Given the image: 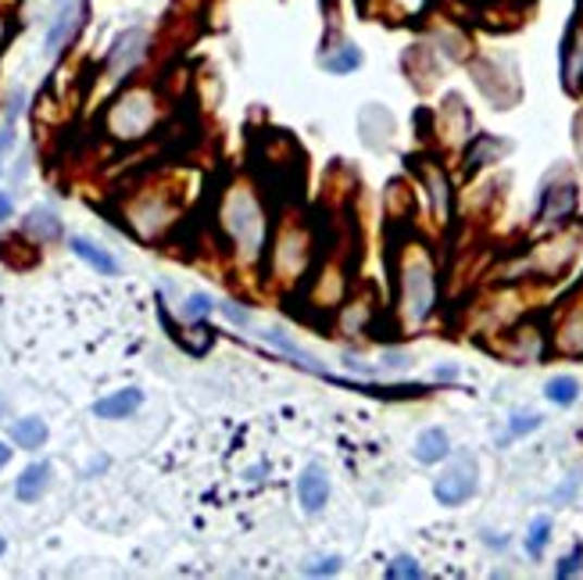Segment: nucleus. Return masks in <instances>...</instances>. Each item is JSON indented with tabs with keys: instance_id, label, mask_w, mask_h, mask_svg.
Masks as SVG:
<instances>
[{
	"instance_id": "nucleus-1",
	"label": "nucleus",
	"mask_w": 583,
	"mask_h": 580,
	"mask_svg": "<svg viewBox=\"0 0 583 580\" xmlns=\"http://www.w3.org/2000/svg\"><path fill=\"white\" fill-rule=\"evenodd\" d=\"M222 233L233 244L240 266H258L269 248V212L251 183H233L219 208Z\"/></svg>"
},
{
	"instance_id": "nucleus-40",
	"label": "nucleus",
	"mask_w": 583,
	"mask_h": 580,
	"mask_svg": "<svg viewBox=\"0 0 583 580\" xmlns=\"http://www.w3.org/2000/svg\"><path fill=\"white\" fill-rule=\"evenodd\" d=\"M0 40H4V22H0Z\"/></svg>"
},
{
	"instance_id": "nucleus-3",
	"label": "nucleus",
	"mask_w": 583,
	"mask_h": 580,
	"mask_svg": "<svg viewBox=\"0 0 583 580\" xmlns=\"http://www.w3.org/2000/svg\"><path fill=\"white\" fill-rule=\"evenodd\" d=\"M158 122V101L147 86H133V90L119 94L115 104L108 108V133L115 140H140L151 133Z\"/></svg>"
},
{
	"instance_id": "nucleus-30",
	"label": "nucleus",
	"mask_w": 583,
	"mask_h": 580,
	"mask_svg": "<svg viewBox=\"0 0 583 580\" xmlns=\"http://www.w3.org/2000/svg\"><path fill=\"white\" fill-rule=\"evenodd\" d=\"M340 555H322L319 563H312V566H305V573L308 577H330V573H337L340 570Z\"/></svg>"
},
{
	"instance_id": "nucleus-2",
	"label": "nucleus",
	"mask_w": 583,
	"mask_h": 580,
	"mask_svg": "<svg viewBox=\"0 0 583 580\" xmlns=\"http://www.w3.org/2000/svg\"><path fill=\"white\" fill-rule=\"evenodd\" d=\"M415 248L419 244H412V251L398 262V308L408 326H423L437 305V273H433L426 251Z\"/></svg>"
},
{
	"instance_id": "nucleus-33",
	"label": "nucleus",
	"mask_w": 583,
	"mask_h": 580,
	"mask_svg": "<svg viewBox=\"0 0 583 580\" xmlns=\"http://www.w3.org/2000/svg\"><path fill=\"white\" fill-rule=\"evenodd\" d=\"M576 488H580V473H573V477H569V480H566V484H562V488H558V491H555V502H569V498H573V495H576Z\"/></svg>"
},
{
	"instance_id": "nucleus-18",
	"label": "nucleus",
	"mask_w": 583,
	"mask_h": 580,
	"mask_svg": "<svg viewBox=\"0 0 583 580\" xmlns=\"http://www.w3.org/2000/svg\"><path fill=\"white\" fill-rule=\"evenodd\" d=\"M262 341H265V344H272V348H276V351L290 355V359H297V366H305L308 373H315V377H326V369L319 366V359H315V355H308V351L301 348V344H297V341H290V337H287V333H283V330H265V333H262Z\"/></svg>"
},
{
	"instance_id": "nucleus-6",
	"label": "nucleus",
	"mask_w": 583,
	"mask_h": 580,
	"mask_svg": "<svg viewBox=\"0 0 583 580\" xmlns=\"http://www.w3.org/2000/svg\"><path fill=\"white\" fill-rule=\"evenodd\" d=\"M576 201H580V194H576V183H573V180L558 183V187L548 180V183H544V187H541L537 222H541V226H562V222L573 219Z\"/></svg>"
},
{
	"instance_id": "nucleus-37",
	"label": "nucleus",
	"mask_w": 583,
	"mask_h": 580,
	"mask_svg": "<svg viewBox=\"0 0 583 580\" xmlns=\"http://www.w3.org/2000/svg\"><path fill=\"white\" fill-rule=\"evenodd\" d=\"M104 466H108V459H94V462H90V470H86V477H94L97 470H104Z\"/></svg>"
},
{
	"instance_id": "nucleus-35",
	"label": "nucleus",
	"mask_w": 583,
	"mask_h": 580,
	"mask_svg": "<svg viewBox=\"0 0 583 580\" xmlns=\"http://www.w3.org/2000/svg\"><path fill=\"white\" fill-rule=\"evenodd\" d=\"M433 380H458V366H441L437 373H433Z\"/></svg>"
},
{
	"instance_id": "nucleus-7",
	"label": "nucleus",
	"mask_w": 583,
	"mask_h": 580,
	"mask_svg": "<svg viewBox=\"0 0 583 580\" xmlns=\"http://www.w3.org/2000/svg\"><path fill=\"white\" fill-rule=\"evenodd\" d=\"M79 15H83V0H54L51 26H47L44 36V58H58L65 51V44L79 29Z\"/></svg>"
},
{
	"instance_id": "nucleus-38",
	"label": "nucleus",
	"mask_w": 583,
	"mask_h": 580,
	"mask_svg": "<svg viewBox=\"0 0 583 580\" xmlns=\"http://www.w3.org/2000/svg\"><path fill=\"white\" fill-rule=\"evenodd\" d=\"M398 4H405V8H423L426 0H398Z\"/></svg>"
},
{
	"instance_id": "nucleus-12",
	"label": "nucleus",
	"mask_w": 583,
	"mask_h": 580,
	"mask_svg": "<svg viewBox=\"0 0 583 580\" xmlns=\"http://www.w3.org/2000/svg\"><path fill=\"white\" fill-rule=\"evenodd\" d=\"M412 455H415V462H419V466H437V462H444V459H448V455H451V437H448V430H441V427L423 430V434L415 437Z\"/></svg>"
},
{
	"instance_id": "nucleus-15",
	"label": "nucleus",
	"mask_w": 583,
	"mask_h": 580,
	"mask_svg": "<svg viewBox=\"0 0 583 580\" xmlns=\"http://www.w3.org/2000/svg\"><path fill=\"white\" fill-rule=\"evenodd\" d=\"M51 462H29L26 470H22V477L15 480V498L18 502H36L47 491V484H51Z\"/></svg>"
},
{
	"instance_id": "nucleus-31",
	"label": "nucleus",
	"mask_w": 583,
	"mask_h": 580,
	"mask_svg": "<svg viewBox=\"0 0 583 580\" xmlns=\"http://www.w3.org/2000/svg\"><path fill=\"white\" fill-rule=\"evenodd\" d=\"M11 147H15V122H0V158H4Z\"/></svg>"
},
{
	"instance_id": "nucleus-34",
	"label": "nucleus",
	"mask_w": 583,
	"mask_h": 580,
	"mask_svg": "<svg viewBox=\"0 0 583 580\" xmlns=\"http://www.w3.org/2000/svg\"><path fill=\"white\" fill-rule=\"evenodd\" d=\"M11 208H15V205H11V197H8L4 190H0V222H8V219H11Z\"/></svg>"
},
{
	"instance_id": "nucleus-32",
	"label": "nucleus",
	"mask_w": 583,
	"mask_h": 580,
	"mask_svg": "<svg viewBox=\"0 0 583 580\" xmlns=\"http://www.w3.org/2000/svg\"><path fill=\"white\" fill-rule=\"evenodd\" d=\"M412 362H408V355L405 351H383V369H394V373H398V369H408Z\"/></svg>"
},
{
	"instance_id": "nucleus-36",
	"label": "nucleus",
	"mask_w": 583,
	"mask_h": 580,
	"mask_svg": "<svg viewBox=\"0 0 583 580\" xmlns=\"http://www.w3.org/2000/svg\"><path fill=\"white\" fill-rule=\"evenodd\" d=\"M11 462V448H8V444L4 441H0V470H4V466Z\"/></svg>"
},
{
	"instance_id": "nucleus-13",
	"label": "nucleus",
	"mask_w": 583,
	"mask_h": 580,
	"mask_svg": "<svg viewBox=\"0 0 583 580\" xmlns=\"http://www.w3.org/2000/svg\"><path fill=\"white\" fill-rule=\"evenodd\" d=\"M144 405V391L140 387H122L115 394H108V398L94 402V416L97 419H126L133 416L136 409Z\"/></svg>"
},
{
	"instance_id": "nucleus-19",
	"label": "nucleus",
	"mask_w": 583,
	"mask_h": 580,
	"mask_svg": "<svg viewBox=\"0 0 583 580\" xmlns=\"http://www.w3.org/2000/svg\"><path fill=\"white\" fill-rule=\"evenodd\" d=\"M322 69L333 72V76H351L355 69H362V47L355 44H340L322 58Z\"/></svg>"
},
{
	"instance_id": "nucleus-9",
	"label": "nucleus",
	"mask_w": 583,
	"mask_h": 580,
	"mask_svg": "<svg viewBox=\"0 0 583 580\" xmlns=\"http://www.w3.org/2000/svg\"><path fill=\"white\" fill-rule=\"evenodd\" d=\"M330 477L319 462H308L301 477H297V502H301L305 516H319L330 502Z\"/></svg>"
},
{
	"instance_id": "nucleus-28",
	"label": "nucleus",
	"mask_w": 583,
	"mask_h": 580,
	"mask_svg": "<svg viewBox=\"0 0 583 580\" xmlns=\"http://www.w3.org/2000/svg\"><path fill=\"white\" fill-rule=\"evenodd\" d=\"M26 101H29L26 86H15V90H11V94H8V104H4V119H8V122H18V119H22V111H26Z\"/></svg>"
},
{
	"instance_id": "nucleus-17",
	"label": "nucleus",
	"mask_w": 583,
	"mask_h": 580,
	"mask_svg": "<svg viewBox=\"0 0 583 580\" xmlns=\"http://www.w3.org/2000/svg\"><path fill=\"white\" fill-rule=\"evenodd\" d=\"M562 79L569 90H576L583 79V29L580 26L569 29V40L562 47Z\"/></svg>"
},
{
	"instance_id": "nucleus-23",
	"label": "nucleus",
	"mask_w": 583,
	"mask_h": 580,
	"mask_svg": "<svg viewBox=\"0 0 583 580\" xmlns=\"http://www.w3.org/2000/svg\"><path fill=\"white\" fill-rule=\"evenodd\" d=\"M548 541H551V516H537V520L530 523L526 541H523L530 559H541L544 548H548Z\"/></svg>"
},
{
	"instance_id": "nucleus-20",
	"label": "nucleus",
	"mask_w": 583,
	"mask_h": 580,
	"mask_svg": "<svg viewBox=\"0 0 583 580\" xmlns=\"http://www.w3.org/2000/svg\"><path fill=\"white\" fill-rule=\"evenodd\" d=\"M22 226H26L29 237L44 240V244L61 237V219L51 212V208H33V212L26 215V222H22Z\"/></svg>"
},
{
	"instance_id": "nucleus-39",
	"label": "nucleus",
	"mask_w": 583,
	"mask_h": 580,
	"mask_svg": "<svg viewBox=\"0 0 583 580\" xmlns=\"http://www.w3.org/2000/svg\"><path fill=\"white\" fill-rule=\"evenodd\" d=\"M8 552V538H0V555H4Z\"/></svg>"
},
{
	"instance_id": "nucleus-26",
	"label": "nucleus",
	"mask_w": 583,
	"mask_h": 580,
	"mask_svg": "<svg viewBox=\"0 0 583 580\" xmlns=\"http://www.w3.org/2000/svg\"><path fill=\"white\" fill-rule=\"evenodd\" d=\"M541 423H544V416L519 412V416L508 419V434H512V437H526V434H533V430H541Z\"/></svg>"
},
{
	"instance_id": "nucleus-14",
	"label": "nucleus",
	"mask_w": 583,
	"mask_h": 580,
	"mask_svg": "<svg viewBox=\"0 0 583 580\" xmlns=\"http://www.w3.org/2000/svg\"><path fill=\"white\" fill-rule=\"evenodd\" d=\"M69 248L76 258H83L86 266L97 269L101 276H119L122 273V266H119V258L104 251L101 244H94V240H86V237H69Z\"/></svg>"
},
{
	"instance_id": "nucleus-41",
	"label": "nucleus",
	"mask_w": 583,
	"mask_h": 580,
	"mask_svg": "<svg viewBox=\"0 0 583 580\" xmlns=\"http://www.w3.org/2000/svg\"><path fill=\"white\" fill-rule=\"evenodd\" d=\"M512 4H523V0H512Z\"/></svg>"
},
{
	"instance_id": "nucleus-8",
	"label": "nucleus",
	"mask_w": 583,
	"mask_h": 580,
	"mask_svg": "<svg viewBox=\"0 0 583 580\" xmlns=\"http://www.w3.org/2000/svg\"><path fill=\"white\" fill-rule=\"evenodd\" d=\"M272 266L280 269L283 280H297L308 266V237L305 230H283L276 248H272Z\"/></svg>"
},
{
	"instance_id": "nucleus-5",
	"label": "nucleus",
	"mask_w": 583,
	"mask_h": 580,
	"mask_svg": "<svg viewBox=\"0 0 583 580\" xmlns=\"http://www.w3.org/2000/svg\"><path fill=\"white\" fill-rule=\"evenodd\" d=\"M147 51H151V33L133 26V29H122L115 36V44L108 47V58H104V69L111 79H126L129 72H136L144 65Z\"/></svg>"
},
{
	"instance_id": "nucleus-21",
	"label": "nucleus",
	"mask_w": 583,
	"mask_h": 580,
	"mask_svg": "<svg viewBox=\"0 0 583 580\" xmlns=\"http://www.w3.org/2000/svg\"><path fill=\"white\" fill-rule=\"evenodd\" d=\"M544 398H548L551 405L569 409V405L580 398V380L576 377H551L548 387H544Z\"/></svg>"
},
{
	"instance_id": "nucleus-25",
	"label": "nucleus",
	"mask_w": 583,
	"mask_h": 580,
	"mask_svg": "<svg viewBox=\"0 0 583 580\" xmlns=\"http://www.w3.org/2000/svg\"><path fill=\"white\" fill-rule=\"evenodd\" d=\"M212 308H219L212 301V294H204V291H194L190 298L183 301V319H190V323H201V319L212 312Z\"/></svg>"
},
{
	"instance_id": "nucleus-16",
	"label": "nucleus",
	"mask_w": 583,
	"mask_h": 580,
	"mask_svg": "<svg viewBox=\"0 0 583 580\" xmlns=\"http://www.w3.org/2000/svg\"><path fill=\"white\" fill-rule=\"evenodd\" d=\"M8 434L22 452H36V448H44V444H47L51 430H47V423L40 416H26V419H15V423L8 427Z\"/></svg>"
},
{
	"instance_id": "nucleus-10",
	"label": "nucleus",
	"mask_w": 583,
	"mask_h": 580,
	"mask_svg": "<svg viewBox=\"0 0 583 580\" xmlns=\"http://www.w3.org/2000/svg\"><path fill=\"white\" fill-rule=\"evenodd\" d=\"M172 219H176V212H172L161 197H140L136 205H129V226L140 233L144 240L158 237V233L165 230Z\"/></svg>"
},
{
	"instance_id": "nucleus-11",
	"label": "nucleus",
	"mask_w": 583,
	"mask_h": 580,
	"mask_svg": "<svg viewBox=\"0 0 583 580\" xmlns=\"http://www.w3.org/2000/svg\"><path fill=\"white\" fill-rule=\"evenodd\" d=\"M419 180H423V187L430 194L433 219L448 222L451 219V180H448V172H444L437 162H430V158H423V162H419Z\"/></svg>"
},
{
	"instance_id": "nucleus-29",
	"label": "nucleus",
	"mask_w": 583,
	"mask_h": 580,
	"mask_svg": "<svg viewBox=\"0 0 583 580\" xmlns=\"http://www.w3.org/2000/svg\"><path fill=\"white\" fill-rule=\"evenodd\" d=\"M219 312L226 316L233 326H244V330L251 326V312H247V308H240L237 301H219Z\"/></svg>"
},
{
	"instance_id": "nucleus-22",
	"label": "nucleus",
	"mask_w": 583,
	"mask_h": 580,
	"mask_svg": "<svg viewBox=\"0 0 583 580\" xmlns=\"http://www.w3.org/2000/svg\"><path fill=\"white\" fill-rule=\"evenodd\" d=\"M512 144H505V140H494V137H476V144L469 147V155H466V162L469 169H480V165H491L494 158L505 155Z\"/></svg>"
},
{
	"instance_id": "nucleus-24",
	"label": "nucleus",
	"mask_w": 583,
	"mask_h": 580,
	"mask_svg": "<svg viewBox=\"0 0 583 580\" xmlns=\"http://www.w3.org/2000/svg\"><path fill=\"white\" fill-rule=\"evenodd\" d=\"M383 573H387L390 580H419V577H426V570L419 566V559H412V555H398V559H390Z\"/></svg>"
},
{
	"instance_id": "nucleus-27",
	"label": "nucleus",
	"mask_w": 583,
	"mask_h": 580,
	"mask_svg": "<svg viewBox=\"0 0 583 580\" xmlns=\"http://www.w3.org/2000/svg\"><path fill=\"white\" fill-rule=\"evenodd\" d=\"M580 570H583V545H576L573 552L558 559V566H555V577H558V580H569V577H576Z\"/></svg>"
},
{
	"instance_id": "nucleus-4",
	"label": "nucleus",
	"mask_w": 583,
	"mask_h": 580,
	"mask_svg": "<svg viewBox=\"0 0 583 580\" xmlns=\"http://www.w3.org/2000/svg\"><path fill=\"white\" fill-rule=\"evenodd\" d=\"M480 491V466L473 455H458L441 470V477L433 480V498H437L444 509H455V505H466Z\"/></svg>"
}]
</instances>
